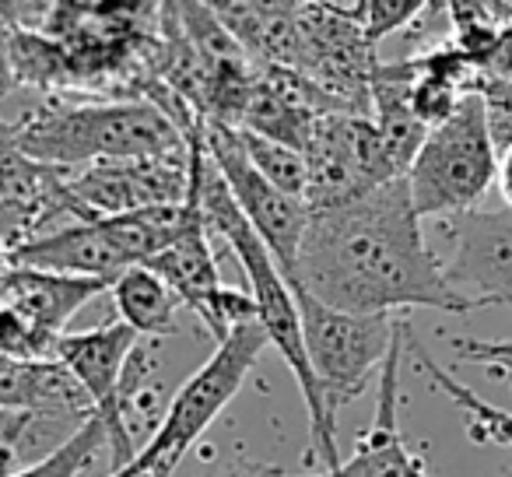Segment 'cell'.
Returning <instances> with one entry per match:
<instances>
[{
  "label": "cell",
  "instance_id": "obj_1",
  "mask_svg": "<svg viewBox=\"0 0 512 477\" xmlns=\"http://www.w3.org/2000/svg\"><path fill=\"white\" fill-rule=\"evenodd\" d=\"M288 285L323 306L358 316L474 309L446 285L442 260L425 243L404 176L355 200L309 211Z\"/></svg>",
  "mask_w": 512,
  "mask_h": 477
},
{
  "label": "cell",
  "instance_id": "obj_2",
  "mask_svg": "<svg viewBox=\"0 0 512 477\" xmlns=\"http://www.w3.org/2000/svg\"><path fill=\"white\" fill-rule=\"evenodd\" d=\"M8 134L25 158L60 172L190 155L183 130L148 99H46L22 120L8 123Z\"/></svg>",
  "mask_w": 512,
  "mask_h": 477
},
{
  "label": "cell",
  "instance_id": "obj_3",
  "mask_svg": "<svg viewBox=\"0 0 512 477\" xmlns=\"http://www.w3.org/2000/svg\"><path fill=\"white\" fill-rule=\"evenodd\" d=\"M267 348V334L256 320L232 327L225 341L214 344L211 358L200 369L190 372L183 386L172 393L162 421L155 425L144 449H137L134 460L116 467L106 477H172L193 442L204 439L207 428L218 421V414L235 400L249 372L256 369Z\"/></svg>",
  "mask_w": 512,
  "mask_h": 477
},
{
  "label": "cell",
  "instance_id": "obj_4",
  "mask_svg": "<svg viewBox=\"0 0 512 477\" xmlns=\"http://www.w3.org/2000/svg\"><path fill=\"white\" fill-rule=\"evenodd\" d=\"M498 176V144L491 137L488 106L477 92L463 95L449 120L428 130L407 165L404 183L411 207L425 218H460L477 211Z\"/></svg>",
  "mask_w": 512,
  "mask_h": 477
},
{
  "label": "cell",
  "instance_id": "obj_5",
  "mask_svg": "<svg viewBox=\"0 0 512 477\" xmlns=\"http://www.w3.org/2000/svg\"><path fill=\"white\" fill-rule=\"evenodd\" d=\"M295 302H299L302 341H306L309 369H313L323 432L330 442H337V411L362 397L372 376H379L393 348L400 316L341 313L299 288H295Z\"/></svg>",
  "mask_w": 512,
  "mask_h": 477
},
{
  "label": "cell",
  "instance_id": "obj_6",
  "mask_svg": "<svg viewBox=\"0 0 512 477\" xmlns=\"http://www.w3.org/2000/svg\"><path fill=\"white\" fill-rule=\"evenodd\" d=\"M200 141H204V151L214 162V169L225 179L228 193H232L242 218L260 235V243L271 250L281 274L288 278L295 267V257H299L302 235H306V225H309V204L274 190V186L249 165L246 151H242V141H239V130L204 123Z\"/></svg>",
  "mask_w": 512,
  "mask_h": 477
},
{
  "label": "cell",
  "instance_id": "obj_7",
  "mask_svg": "<svg viewBox=\"0 0 512 477\" xmlns=\"http://www.w3.org/2000/svg\"><path fill=\"white\" fill-rule=\"evenodd\" d=\"M306 162L309 211L344 204L400 179L379 144L372 120L358 113H323L306 148Z\"/></svg>",
  "mask_w": 512,
  "mask_h": 477
},
{
  "label": "cell",
  "instance_id": "obj_8",
  "mask_svg": "<svg viewBox=\"0 0 512 477\" xmlns=\"http://www.w3.org/2000/svg\"><path fill=\"white\" fill-rule=\"evenodd\" d=\"M193 197H197V190H193ZM144 267L155 271L158 278L172 288L179 306H190L193 313L204 320V327L214 334V344L225 341V337L232 334V327H239V323H246V320H256L249 292L225 288V281H221L218 260H214V246H211V232H207V225H204L200 204H193V214L183 232Z\"/></svg>",
  "mask_w": 512,
  "mask_h": 477
},
{
  "label": "cell",
  "instance_id": "obj_9",
  "mask_svg": "<svg viewBox=\"0 0 512 477\" xmlns=\"http://www.w3.org/2000/svg\"><path fill=\"white\" fill-rule=\"evenodd\" d=\"M64 186L78 221L120 218L144 207L183 204L190 193V155L88 165V169L64 172Z\"/></svg>",
  "mask_w": 512,
  "mask_h": 477
},
{
  "label": "cell",
  "instance_id": "obj_10",
  "mask_svg": "<svg viewBox=\"0 0 512 477\" xmlns=\"http://www.w3.org/2000/svg\"><path fill=\"white\" fill-rule=\"evenodd\" d=\"M453 257L442 260L446 285L481 306H512V211H467L449 218Z\"/></svg>",
  "mask_w": 512,
  "mask_h": 477
},
{
  "label": "cell",
  "instance_id": "obj_11",
  "mask_svg": "<svg viewBox=\"0 0 512 477\" xmlns=\"http://www.w3.org/2000/svg\"><path fill=\"white\" fill-rule=\"evenodd\" d=\"M407 344H411V320L400 316L393 348L379 369L372 425L355 439V453L341 460V467L327 470V477H432L425 456L414 453L400 432V362L407 355Z\"/></svg>",
  "mask_w": 512,
  "mask_h": 477
},
{
  "label": "cell",
  "instance_id": "obj_12",
  "mask_svg": "<svg viewBox=\"0 0 512 477\" xmlns=\"http://www.w3.org/2000/svg\"><path fill=\"white\" fill-rule=\"evenodd\" d=\"M8 264L64 274V278L102 281V285H113L123 271H130L102 218L64 221L57 228H46V232L18 243L8 253Z\"/></svg>",
  "mask_w": 512,
  "mask_h": 477
},
{
  "label": "cell",
  "instance_id": "obj_13",
  "mask_svg": "<svg viewBox=\"0 0 512 477\" xmlns=\"http://www.w3.org/2000/svg\"><path fill=\"white\" fill-rule=\"evenodd\" d=\"M109 285L85 278H64V274L32 271V267H4L0 271V306L25 320L46 344H57L67 334V323Z\"/></svg>",
  "mask_w": 512,
  "mask_h": 477
},
{
  "label": "cell",
  "instance_id": "obj_14",
  "mask_svg": "<svg viewBox=\"0 0 512 477\" xmlns=\"http://www.w3.org/2000/svg\"><path fill=\"white\" fill-rule=\"evenodd\" d=\"M0 411L57 414V418H92L95 414L92 400L60 362L4 355H0Z\"/></svg>",
  "mask_w": 512,
  "mask_h": 477
},
{
  "label": "cell",
  "instance_id": "obj_15",
  "mask_svg": "<svg viewBox=\"0 0 512 477\" xmlns=\"http://www.w3.org/2000/svg\"><path fill=\"white\" fill-rule=\"evenodd\" d=\"M109 295H113L116 320L134 330L141 341L155 344L179 330L176 327L179 299L155 271H148V267H130V271H123L120 278L109 285Z\"/></svg>",
  "mask_w": 512,
  "mask_h": 477
},
{
  "label": "cell",
  "instance_id": "obj_16",
  "mask_svg": "<svg viewBox=\"0 0 512 477\" xmlns=\"http://www.w3.org/2000/svg\"><path fill=\"white\" fill-rule=\"evenodd\" d=\"M407 355H411L414 365H418V369L425 372L428 379H432L435 390H442L449 400H453L456 411H463V418H467L470 442H495V446H505L512 453V414L509 411L488 404V400L477 397V393L470 390L467 383L453 379V372L442 369V365L435 362L432 355H425V351H421V344L414 341V337H411V344H407Z\"/></svg>",
  "mask_w": 512,
  "mask_h": 477
},
{
  "label": "cell",
  "instance_id": "obj_17",
  "mask_svg": "<svg viewBox=\"0 0 512 477\" xmlns=\"http://www.w3.org/2000/svg\"><path fill=\"white\" fill-rule=\"evenodd\" d=\"M106 446H109L106 425H102L99 414H92V418L81 421L57 449H50V453L39 456V460L18 467L11 477H81Z\"/></svg>",
  "mask_w": 512,
  "mask_h": 477
},
{
  "label": "cell",
  "instance_id": "obj_18",
  "mask_svg": "<svg viewBox=\"0 0 512 477\" xmlns=\"http://www.w3.org/2000/svg\"><path fill=\"white\" fill-rule=\"evenodd\" d=\"M239 141H242V151H246L249 165H253L274 190L288 193V197L302 200L306 204L309 197V162L302 151L288 148V144H278V141H267V137H256V134H246L239 130Z\"/></svg>",
  "mask_w": 512,
  "mask_h": 477
},
{
  "label": "cell",
  "instance_id": "obj_19",
  "mask_svg": "<svg viewBox=\"0 0 512 477\" xmlns=\"http://www.w3.org/2000/svg\"><path fill=\"white\" fill-rule=\"evenodd\" d=\"M337 8L344 11V18H351L358 25L365 43L376 50L386 36L425 18L432 11V4H425V0H355V4H337Z\"/></svg>",
  "mask_w": 512,
  "mask_h": 477
},
{
  "label": "cell",
  "instance_id": "obj_20",
  "mask_svg": "<svg viewBox=\"0 0 512 477\" xmlns=\"http://www.w3.org/2000/svg\"><path fill=\"white\" fill-rule=\"evenodd\" d=\"M477 71H481V85L512 88V4H505V22L498 25L495 43H491V50L481 57Z\"/></svg>",
  "mask_w": 512,
  "mask_h": 477
},
{
  "label": "cell",
  "instance_id": "obj_21",
  "mask_svg": "<svg viewBox=\"0 0 512 477\" xmlns=\"http://www.w3.org/2000/svg\"><path fill=\"white\" fill-rule=\"evenodd\" d=\"M477 95L488 106V120H491V137H495L498 151L512 144V88H495V85H481Z\"/></svg>",
  "mask_w": 512,
  "mask_h": 477
},
{
  "label": "cell",
  "instance_id": "obj_22",
  "mask_svg": "<svg viewBox=\"0 0 512 477\" xmlns=\"http://www.w3.org/2000/svg\"><path fill=\"white\" fill-rule=\"evenodd\" d=\"M453 351L463 362L477 365H505L512 362V341H477V337H453Z\"/></svg>",
  "mask_w": 512,
  "mask_h": 477
},
{
  "label": "cell",
  "instance_id": "obj_23",
  "mask_svg": "<svg viewBox=\"0 0 512 477\" xmlns=\"http://www.w3.org/2000/svg\"><path fill=\"white\" fill-rule=\"evenodd\" d=\"M15 74H11V57H8V25L0 22V99L15 92Z\"/></svg>",
  "mask_w": 512,
  "mask_h": 477
},
{
  "label": "cell",
  "instance_id": "obj_24",
  "mask_svg": "<svg viewBox=\"0 0 512 477\" xmlns=\"http://www.w3.org/2000/svg\"><path fill=\"white\" fill-rule=\"evenodd\" d=\"M495 183H498V193H502L505 207L512 211V144L498 151V176H495Z\"/></svg>",
  "mask_w": 512,
  "mask_h": 477
},
{
  "label": "cell",
  "instance_id": "obj_25",
  "mask_svg": "<svg viewBox=\"0 0 512 477\" xmlns=\"http://www.w3.org/2000/svg\"><path fill=\"white\" fill-rule=\"evenodd\" d=\"M495 372H512V362H505V365H491Z\"/></svg>",
  "mask_w": 512,
  "mask_h": 477
}]
</instances>
